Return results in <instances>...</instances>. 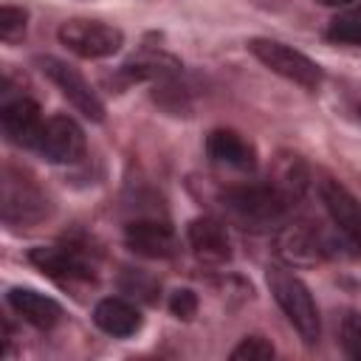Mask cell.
<instances>
[{
    "label": "cell",
    "instance_id": "obj_7",
    "mask_svg": "<svg viewBox=\"0 0 361 361\" xmlns=\"http://www.w3.org/2000/svg\"><path fill=\"white\" fill-rule=\"evenodd\" d=\"M34 149L51 164H71L85 152V133L71 116H51L45 118Z\"/></svg>",
    "mask_w": 361,
    "mask_h": 361
},
{
    "label": "cell",
    "instance_id": "obj_22",
    "mask_svg": "<svg viewBox=\"0 0 361 361\" xmlns=\"http://www.w3.org/2000/svg\"><path fill=\"white\" fill-rule=\"evenodd\" d=\"M319 6H330V8H338V6H350L353 0H316Z\"/></svg>",
    "mask_w": 361,
    "mask_h": 361
},
{
    "label": "cell",
    "instance_id": "obj_12",
    "mask_svg": "<svg viewBox=\"0 0 361 361\" xmlns=\"http://www.w3.org/2000/svg\"><path fill=\"white\" fill-rule=\"evenodd\" d=\"M186 240H189V248L192 254L200 259V262H209V265H223L231 259V240H228V231L220 220L214 217H195L186 228Z\"/></svg>",
    "mask_w": 361,
    "mask_h": 361
},
{
    "label": "cell",
    "instance_id": "obj_18",
    "mask_svg": "<svg viewBox=\"0 0 361 361\" xmlns=\"http://www.w3.org/2000/svg\"><path fill=\"white\" fill-rule=\"evenodd\" d=\"M268 358H274V347L262 336H248L231 350V361H268Z\"/></svg>",
    "mask_w": 361,
    "mask_h": 361
},
{
    "label": "cell",
    "instance_id": "obj_1",
    "mask_svg": "<svg viewBox=\"0 0 361 361\" xmlns=\"http://www.w3.org/2000/svg\"><path fill=\"white\" fill-rule=\"evenodd\" d=\"M220 200L240 226L262 231L285 220L290 195L274 183H243V186H228L220 195Z\"/></svg>",
    "mask_w": 361,
    "mask_h": 361
},
{
    "label": "cell",
    "instance_id": "obj_10",
    "mask_svg": "<svg viewBox=\"0 0 361 361\" xmlns=\"http://www.w3.org/2000/svg\"><path fill=\"white\" fill-rule=\"evenodd\" d=\"M28 259L48 276L62 279V282H85L93 279V265L87 262V257L79 248L71 245H45V248H34L28 254Z\"/></svg>",
    "mask_w": 361,
    "mask_h": 361
},
{
    "label": "cell",
    "instance_id": "obj_14",
    "mask_svg": "<svg viewBox=\"0 0 361 361\" xmlns=\"http://www.w3.org/2000/svg\"><path fill=\"white\" fill-rule=\"evenodd\" d=\"M93 322L99 330H104L107 336L116 338H127L135 336L141 330V313L133 302L118 299V296H107L93 307Z\"/></svg>",
    "mask_w": 361,
    "mask_h": 361
},
{
    "label": "cell",
    "instance_id": "obj_9",
    "mask_svg": "<svg viewBox=\"0 0 361 361\" xmlns=\"http://www.w3.org/2000/svg\"><path fill=\"white\" fill-rule=\"evenodd\" d=\"M124 243L130 251L147 259H169L178 254V237L172 226L161 220H133L124 228Z\"/></svg>",
    "mask_w": 361,
    "mask_h": 361
},
{
    "label": "cell",
    "instance_id": "obj_13",
    "mask_svg": "<svg viewBox=\"0 0 361 361\" xmlns=\"http://www.w3.org/2000/svg\"><path fill=\"white\" fill-rule=\"evenodd\" d=\"M206 152L214 164L240 169V172H251L257 166V149L251 141H245L240 133L234 130H212L206 138Z\"/></svg>",
    "mask_w": 361,
    "mask_h": 361
},
{
    "label": "cell",
    "instance_id": "obj_11",
    "mask_svg": "<svg viewBox=\"0 0 361 361\" xmlns=\"http://www.w3.org/2000/svg\"><path fill=\"white\" fill-rule=\"evenodd\" d=\"M0 124L3 133L11 144L17 147H34L37 135L42 130V116H39V104L28 96H17L11 102H3L0 107Z\"/></svg>",
    "mask_w": 361,
    "mask_h": 361
},
{
    "label": "cell",
    "instance_id": "obj_15",
    "mask_svg": "<svg viewBox=\"0 0 361 361\" xmlns=\"http://www.w3.org/2000/svg\"><path fill=\"white\" fill-rule=\"evenodd\" d=\"M8 305L14 307V313H20L28 324L48 330L62 319V307L56 299L34 290V288H11L8 290Z\"/></svg>",
    "mask_w": 361,
    "mask_h": 361
},
{
    "label": "cell",
    "instance_id": "obj_8",
    "mask_svg": "<svg viewBox=\"0 0 361 361\" xmlns=\"http://www.w3.org/2000/svg\"><path fill=\"white\" fill-rule=\"evenodd\" d=\"M319 197H322L333 226L361 254V203H358V197L333 178H324L319 183Z\"/></svg>",
    "mask_w": 361,
    "mask_h": 361
},
{
    "label": "cell",
    "instance_id": "obj_20",
    "mask_svg": "<svg viewBox=\"0 0 361 361\" xmlns=\"http://www.w3.org/2000/svg\"><path fill=\"white\" fill-rule=\"evenodd\" d=\"M341 344L350 358H361V313H347L341 322Z\"/></svg>",
    "mask_w": 361,
    "mask_h": 361
},
{
    "label": "cell",
    "instance_id": "obj_2",
    "mask_svg": "<svg viewBox=\"0 0 361 361\" xmlns=\"http://www.w3.org/2000/svg\"><path fill=\"white\" fill-rule=\"evenodd\" d=\"M268 288L276 299V305L282 307V313L288 316V322L293 324V330L302 336L305 344H316L322 336V319H319V307L310 296V288L290 271L285 268H268Z\"/></svg>",
    "mask_w": 361,
    "mask_h": 361
},
{
    "label": "cell",
    "instance_id": "obj_21",
    "mask_svg": "<svg viewBox=\"0 0 361 361\" xmlns=\"http://www.w3.org/2000/svg\"><path fill=\"white\" fill-rule=\"evenodd\" d=\"M169 310L172 316L178 319H192L197 313V296L189 290V288H178L172 296H169Z\"/></svg>",
    "mask_w": 361,
    "mask_h": 361
},
{
    "label": "cell",
    "instance_id": "obj_5",
    "mask_svg": "<svg viewBox=\"0 0 361 361\" xmlns=\"http://www.w3.org/2000/svg\"><path fill=\"white\" fill-rule=\"evenodd\" d=\"M39 71L62 90V96L90 121H102L104 118V104L99 99V93L90 87V82L68 62L56 59V56H39Z\"/></svg>",
    "mask_w": 361,
    "mask_h": 361
},
{
    "label": "cell",
    "instance_id": "obj_17",
    "mask_svg": "<svg viewBox=\"0 0 361 361\" xmlns=\"http://www.w3.org/2000/svg\"><path fill=\"white\" fill-rule=\"evenodd\" d=\"M327 39L341 45H361V6H350L327 25Z\"/></svg>",
    "mask_w": 361,
    "mask_h": 361
},
{
    "label": "cell",
    "instance_id": "obj_3",
    "mask_svg": "<svg viewBox=\"0 0 361 361\" xmlns=\"http://www.w3.org/2000/svg\"><path fill=\"white\" fill-rule=\"evenodd\" d=\"M248 51L274 73H279L282 79L305 87V90H316L322 85V68L305 56L302 51L279 42V39H265V37H257L248 42Z\"/></svg>",
    "mask_w": 361,
    "mask_h": 361
},
{
    "label": "cell",
    "instance_id": "obj_19",
    "mask_svg": "<svg viewBox=\"0 0 361 361\" xmlns=\"http://www.w3.org/2000/svg\"><path fill=\"white\" fill-rule=\"evenodd\" d=\"M25 20H28V14H25L23 8H17V6H3V8H0V37H3L6 42L17 39V37L25 31Z\"/></svg>",
    "mask_w": 361,
    "mask_h": 361
},
{
    "label": "cell",
    "instance_id": "obj_16",
    "mask_svg": "<svg viewBox=\"0 0 361 361\" xmlns=\"http://www.w3.org/2000/svg\"><path fill=\"white\" fill-rule=\"evenodd\" d=\"M279 254L290 262H316L319 259V243L316 237L302 226H288L279 237Z\"/></svg>",
    "mask_w": 361,
    "mask_h": 361
},
{
    "label": "cell",
    "instance_id": "obj_6",
    "mask_svg": "<svg viewBox=\"0 0 361 361\" xmlns=\"http://www.w3.org/2000/svg\"><path fill=\"white\" fill-rule=\"evenodd\" d=\"M45 214H48L45 195L23 175H14L11 169H6V175H3V220L8 226H34Z\"/></svg>",
    "mask_w": 361,
    "mask_h": 361
},
{
    "label": "cell",
    "instance_id": "obj_4",
    "mask_svg": "<svg viewBox=\"0 0 361 361\" xmlns=\"http://www.w3.org/2000/svg\"><path fill=\"white\" fill-rule=\"evenodd\" d=\"M56 37L71 54L82 59H104V56H113L124 45L121 28L110 23H99V20H82V17L65 20Z\"/></svg>",
    "mask_w": 361,
    "mask_h": 361
}]
</instances>
